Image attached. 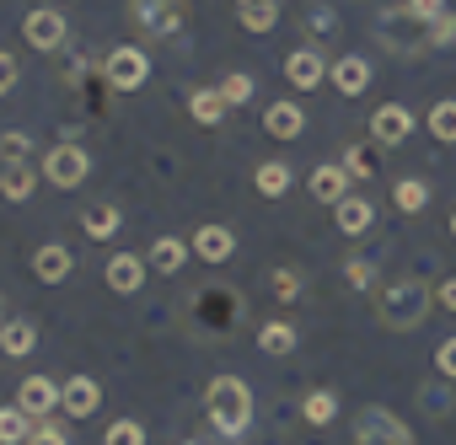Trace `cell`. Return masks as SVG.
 Returning <instances> with one entry per match:
<instances>
[{"label": "cell", "instance_id": "obj_1", "mask_svg": "<svg viewBox=\"0 0 456 445\" xmlns=\"http://www.w3.org/2000/svg\"><path fill=\"white\" fill-rule=\"evenodd\" d=\"M429 306H435V290L424 279H413V274H403V279H392V285L376 290V317L392 333H413L429 317Z\"/></svg>", "mask_w": 456, "mask_h": 445}, {"label": "cell", "instance_id": "obj_2", "mask_svg": "<svg viewBox=\"0 0 456 445\" xmlns=\"http://www.w3.org/2000/svg\"><path fill=\"white\" fill-rule=\"evenodd\" d=\"M204 413H209V424L225 440L248 434V424H253V392H248V381L242 376H215L204 386Z\"/></svg>", "mask_w": 456, "mask_h": 445}, {"label": "cell", "instance_id": "obj_3", "mask_svg": "<svg viewBox=\"0 0 456 445\" xmlns=\"http://www.w3.org/2000/svg\"><path fill=\"white\" fill-rule=\"evenodd\" d=\"M129 28L151 44H167L188 28V0H129Z\"/></svg>", "mask_w": 456, "mask_h": 445}, {"label": "cell", "instance_id": "obj_4", "mask_svg": "<svg viewBox=\"0 0 456 445\" xmlns=\"http://www.w3.org/2000/svg\"><path fill=\"white\" fill-rule=\"evenodd\" d=\"M354 445H413V429L392 408L370 402V408L354 413Z\"/></svg>", "mask_w": 456, "mask_h": 445}, {"label": "cell", "instance_id": "obj_5", "mask_svg": "<svg viewBox=\"0 0 456 445\" xmlns=\"http://www.w3.org/2000/svg\"><path fill=\"white\" fill-rule=\"evenodd\" d=\"M193 322H199L204 333H232V328L242 322V295H237V290H199Z\"/></svg>", "mask_w": 456, "mask_h": 445}, {"label": "cell", "instance_id": "obj_6", "mask_svg": "<svg viewBox=\"0 0 456 445\" xmlns=\"http://www.w3.org/2000/svg\"><path fill=\"white\" fill-rule=\"evenodd\" d=\"M145 76H151V60H145L134 44H124V49H113V54L102 60V81H108L113 92H134V86H145Z\"/></svg>", "mask_w": 456, "mask_h": 445}, {"label": "cell", "instance_id": "obj_7", "mask_svg": "<svg viewBox=\"0 0 456 445\" xmlns=\"http://www.w3.org/2000/svg\"><path fill=\"white\" fill-rule=\"evenodd\" d=\"M22 38H28L38 54H60V49H65V38H70V28H65V17H60L54 6H38V12H28Z\"/></svg>", "mask_w": 456, "mask_h": 445}, {"label": "cell", "instance_id": "obj_8", "mask_svg": "<svg viewBox=\"0 0 456 445\" xmlns=\"http://www.w3.org/2000/svg\"><path fill=\"white\" fill-rule=\"evenodd\" d=\"M86 172H92V161H86L81 145H54V150L44 156V177H49L54 188H81Z\"/></svg>", "mask_w": 456, "mask_h": 445}, {"label": "cell", "instance_id": "obj_9", "mask_svg": "<svg viewBox=\"0 0 456 445\" xmlns=\"http://www.w3.org/2000/svg\"><path fill=\"white\" fill-rule=\"evenodd\" d=\"M60 402H65V386H54L49 376H28V381L17 386V408L33 413V418H54Z\"/></svg>", "mask_w": 456, "mask_h": 445}, {"label": "cell", "instance_id": "obj_10", "mask_svg": "<svg viewBox=\"0 0 456 445\" xmlns=\"http://www.w3.org/2000/svg\"><path fill=\"white\" fill-rule=\"evenodd\" d=\"M408 129H413V113H408L403 102H387V108L370 113V140H376V145H403Z\"/></svg>", "mask_w": 456, "mask_h": 445}, {"label": "cell", "instance_id": "obj_11", "mask_svg": "<svg viewBox=\"0 0 456 445\" xmlns=\"http://www.w3.org/2000/svg\"><path fill=\"white\" fill-rule=\"evenodd\" d=\"M322 76H333V70H328V60H322L317 49H296V54L285 60V81H290L296 92H312V86H322Z\"/></svg>", "mask_w": 456, "mask_h": 445}, {"label": "cell", "instance_id": "obj_12", "mask_svg": "<svg viewBox=\"0 0 456 445\" xmlns=\"http://www.w3.org/2000/svg\"><path fill=\"white\" fill-rule=\"evenodd\" d=\"M145 285V258L140 253H113L108 258V290L113 295H140Z\"/></svg>", "mask_w": 456, "mask_h": 445}, {"label": "cell", "instance_id": "obj_13", "mask_svg": "<svg viewBox=\"0 0 456 445\" xmlns=\"http://www.w3.org/2000/svg\"><path fill=\"white\" fill-rule=\"evenodd\" d=\"M33 349H38V328L28 317H6V322H0V354H6V360H28Z\"/></svg>", "mask_w": 456, "mask_h": 445}, {"label": "cell", "instance_id": "obj_14", "mask_svg": "<svg viewBox=\"0 0 456 445\" xmlns=\"http://www.w3.org/2000/svg\"><path fill=\"white\" fill-rule=\"evenodd\" d=\"M70 269H76V258H70V247H60V242H44V247L33 253V274H38L44 285L70 279Z\"/></svg>", "mask_w": 456, "mask_h": 445}, {"label": "cell", "instance_id": "obj_15", "mask_svg": "<svg viewBox=\"0 0 456 445\" xmlns=\"http://www.w3.org/2000/svg\"><path fill=\"white\" fill-rule=\"evenodd\" d=\"M97 402H102V386H97L92 376H70V381H65V402H60V408H65L70 418H92Z\"/></svg>", "mask_w": 456, "mask_h": 445}, {"label": "cell", "instance_id": "obj_16", "mask_svg": "<svg viewBox=\"0 0 456 445\" xmlns=\"http://www.w3.org/2000/svg\"><path fill=\"white\" fill-rule=\"evenodd\" d=\"M349 182H354V177L344 172V161H338V166H317V172H312V198H317V204H344V198H349Z\"/></svg>", "mask_w": 456, "mask_h": 445}, {"label": "cell", "instance_id": "obj_17", "mask_svg": "<svg viewBox=\"0 0 456 445\" xmlns=\"http://www.w3.org/2000/svg\"><path fill=\"white\" fill-rule=\"evenodd\" d=\"M237 253V237L225 231V226H199V237H193V258H204V263H225Z\"/></svg>", "mask_w": 456, "mask_h": 445}, {"label": "cell", "instance_id": "obj_18", "mask_svg": "<svg viewBox=\"0 0 456 445\" xmlns=\"http://www.w3.org/2000/svg\"><path fill=\"white\" fill-rule=\"evenodd\" d=\"M333 209H338L333 220H338L344 237H365V231L376 226V204H370V198H344V204H333Z\"/></svg>", "mask_w": 456, "mask_h": 445}, {"label": "cell", "instance_id": "obj_19", "mask_svg": "<svg viewBox=\"0 0 456 445\" xmlns=\"http://www.w3.org/2000/svg\"><path fill=\"white\" fill-rule=\"evenodd\" d=\"M225 108H232V102L220 97V86H199V92L188 97V113H193V124H199V129H215V124L225 118Z\"/></svg>", "mask_w": 456, "mask_h": 445}, {"label": "cell", "instance_id": "obj_20", "mask_svg": "<svg viewBox=\"0 0 456 445\" xmlns=\"http://www.w3.org/2000/svg\"><path fill=\"white\" fill-rule=\"evenodd\" d=\"M118 226H124V214H118L113 204H92V209H81V231H86L92 242H108V237H118Z\"/></svg>", "mask_w": 456, "mask_h": 445}, {"label": "cell", "instance_id": "obj_21", "mask_svg": "<svg viewBox=\"0 0 456 445\" xmlns=\"http://www.w3.org/2000/svg\"><path fill=\"white\" fill-rule=\"evenodd\" d=\"M333 86H338L344 97H360V92L370 86V65H365L360 54H344V60L333 65Z\"/></svg>", "mask_w": 456, "mask_h": 445}, {"label": "cell", "instance_id": "obj_22", "mask_svg": "<svg viewBox=\"0 0 456 445\" xmlns=\"http://www.w3.org/2000/svg\"><path fill=\"white\" fill-rule=\"evenodd\" d=\"M264 129H269L274 140H296V134L306 129V118H301V108H296V102H269V113H264Z\"/></svg>", "mask_w": 456, "mask_h": 445}, {"label": "cell", "instance_id": "obj_23", "mask_svg": "<svg viewBox=\"0 0 456 445\" xmlns=\"http://www.w3.org/2000/svg\"><path fill=\"white\" fill-rule=\"evenodd\" d=\"M33 413H22V408H0V445H28L33 440Z\"/></svg>", "mask_w": 456, "mask_h": 445}, {"label": "cell", "instance_id": "obj_24", "mask_svg": "<svg viewBox=\"0 0 456 445\" xmlns=\"http://www.w3.org/2000/svg\"><path fill=\"white\" fill-rule=\"evenodd\" d=\"M253 188H258L264 198H280V193L290 188V166H285V161H264V166L253 172Z\"/></svg>", "mask_w": 456, "mask_h": 445}, {"label": "cell", "instance_id": "obj_25", "mask_svg": "<svg viewBox=\"0 0 456 445\" xmlns=\"http://www.w3.org/2000/svg\"><path fill=\"white\" fill-rule=\"evenodd\" d=\"M392 204H397L403 214H419V209L429 204V182H424V177H403V182L392 188Z\"/></svg>", "mask_w": 456, "mask_h": 445}, {"label": "cell", "instance_id": "obj_26", "mask_svg": "<svg viewBox=\"0 0 456 445\" xmlns=\"http://www.w3.org/2000/svg\"><path fill=\"white\" fill-rule=\"evenodd\" d=\"M237 17H242L248 33H269V28L280 22V6H274V0H242V12H237Z\"/></svg>", "mask_w": 456, "mask_h": 445}, {"label": "cell", "instance_id": "obj_27", "mask_svg": "<svg viewBox=\"0 0 456 445\" xmlns=\"http://www.w3.org/2000/svg\"><path fill=\"white\" fill-rule=\"evenodd\" d=\"M258 349L264 354H290L296 349V328L290 322H264L258 328Z\"/></svg>", "mask_w": 456, "mask_h": 445}, {"label": "cell", "instance_id": "obj_28", "mask_svg": "<svg viewBox=\"0 0 456 445\" xmlns=\"http://www.w3.org/2000/svg\"><path fill=\"white\" fill-rule=\"evenodd\" d=\"M28 193H33V172H28V166H0V198L22 204Z\"/></svg>", "mask_w": 456, "mask_h": 445}, {"label": "cell", "instance_id": "obj_29", "mask_svg": "<svg viewBox=\"0 0 456 445\" xmlns=\"http://www.w3.org/2000/svg\"><path fill=\"white\" fill-rule=\"evenodd\" d=\"M392 17H403V22H424V28H429V22L445 17V0H403Z\"/></svg>", "mask_w": 456, "mask_h": 445}, {"label": "cell", "instance_id": "obj_30", "mask_svg": "<svg viewBox=\"0 0 456 445\" xmlns=\"http://www.w3.org/2000/svg\"><path fill=\"white\" fill-rule=\"evenodd\" d=\"M183 258H188V253H183V242H177V237H161V242L151 247V263H156L161 274H177V269H183Z\"/></svg>", "mask_w": 456, "mask_h": 445}, {"label": "cell", "instance_id": "obj_31", "mask_svg": "<svg viewBox=\"0 0 456 445\" xmlns=\"http://www.w3.org/2000/svg\"><path fill=\"white\" fill-rule=\"evenodd\" d=\"M301 413H306V424H333V413H338V397H333V392H306Z\"/></svg>", "mask_w": 456, "mask_h": 445}, {"label": "cell", "instance_id": "obj_32", "mask_svg": "<svg viewBox=\"0 0 456 445\" xmlns=\"http://www.w3.org/2000/svg\"><path fill=\"white\" fill-rule=\"evenodd\" d=\"M429 134L445 140V145H456V102H435L429 108Z\"/></svg>", "mask_w": 456, "mask_h": 445}, {"label": "cell", "instance_id": "obj_33", "mask_svg": "<svg viewBox=\"0 0 456 445\" xmlns=\"http://www.w3.org/2000/svg\"><path fill=\"white\" fill-rule=\"evenodd\" d=\"M33 156V140L22 134V129H6V134H0V161H6V166H22Z\"/></svg>", "mask_w": 456, "mask_h": 445}, {"label": "cell", "instance_id": "obj_34", "mask_svg": "<svg viewBox=\"0 0 456 445\" xmlns=\"http://www.w3.org/2000/svg\"><path fill=\"white\" fill-rule=\"evenodd\" d=\"M220 97L232 102V108H242V102L253 97V76H248V70H232V76L220 81Z\"/></svg>", "mask_w": 456, "mask_h": 445}, {"label": "cell", "instance_id": "obj_35", "mask_svg": "<svg viewBox=\"0 0 456 445\" xmlns=\"http://www.w3.org/2000/svg\"><path fill=\"white\" fill-rule=\"evenodd\" d=\"M269 290H274V301H301V274L296 269H274L269 274Z\"/></svg>", "mask_w": 456, "mask_h": 445}, {"label": "cell", "instance_id": "obj_36", "mask_svg": "<svg viewBox=\"0 0 456 445\" xmlns=\"http://www.w3.org/2000/svg\"><path fill=\"white\" fill-rule=\"evenodd\" d=\"M301 22H306V33H312V38H333V28H338L328 6H306V12H301Z\"/></svg>", "mask_w": 456, "mask_h": 445}, {"label": "cell", "instance_id": "obj_37", "mask_svg": "<svg viewBox=\"0 0 456 445\" xmlns=\"http://www.w3.org/2000/svg\"><path fill=\"white\" fill-rule=\"evenodd\" d=\"M102 445H145V429H140L134 418H118V424L102 434Z\"/></svg>", "mask_w": 456, "mask_h": 445}, {"label": "cell", "instance_id": "obj_38", "mask_svg": "<svg viewBox=\"0 0 456 445\" xmlns=\"http://www.w3.org/2000/svg\"><path fill=\"white\" fill-rule=\"evenodd\" d=\"M344 172H349V177H376L370 150H365V145H349V150H344Z\"/></svg>", "mask_w": 456, "mask_h": 445}, {"label": "cell", "instance_id": "obj_39", "mask_svg": "<svg viewBox=\"0 0 456 445\" xmlns=\"http://www.w3.org/2000/svg\"><path fill=\"white\" fill-rule=\"evenodd\" d=\"M344 279H349L354 290H370V285H376V263H370V258H349V263H344Z\"/></svg>", "mask_w": 456, "mask_h": 445}, {"label": "cell", "instance_id": "obj_40", "mask_svg": "<svg viewBox=\"0 0 456 445\" xmlns=\"http://www.w3.org/2000/svg\"><path fill=\"white\" fill-rule=\"evenodd\" d=\"M424 38H429V44H440V49H445V44H456V12H445L440 22H429V28H424Z\"/></svg>", "mask_w": 456, "mask_h": 445}, {"label": "cell", "instance_id": "obj_41", "mask_svg": "<svg viewBox=\"0 0 456 445\" xmlns=\"http://www.w3.org/2000/svg\"><path fill=\"white\" fill-rule=\"evenodd\" d=\"M28 445H70V440H65V429H60L54 418H38V424H33V440H28Z\"/></svg>", "mask_w": 456, "mask_h": 445}, {"label": "cell", "instance_id": "obj_42", "mask_svg": "<svg viewBox=\"0 0 456 445\" xmlns=\"http://www.w3.org/2000/svg\"><path fill=\"white\" fill-rule=\"evenodd\" d=\"M435 370H440L445 381H456V338H440V349H435Z\"/></svg>", "mask_w": 456, "mask_h": 445}, {"label": "cell", "instance_id": "obj_43", "mask_svg": "<svg viewBox=\"0 0 456 445\" xmlns=\"http://www.w3.org/2000/svg\"><path fill=\"white\" fill-rule=\"evenodd\" d=\"M419 402H424V413H451V392H445V386H440V392H435V386H424V392H419Z\"/></svg>", "mask_w": 456, "mask_h": 445}, {"label": "cell", "instance_id": "obj_44", "mask_svg": "<svg viewBox=\"0 0 456 445\" xmlns=\"http://www.w3.org/2000/svg\"><path fill=\"white\" fill-rule=\"evenodd\" d=\"M12 86H17V60H12L6 49H0V97H6Z\"/></svg>", "mask_w": 456, "mask_h": 445}, {"label": "cell", "instance_id": "obj_45", "mask_svg": "<svg viewBox=\"0 0 456 445\" xmlns=\"http://www.w3.org/2000/svg\"><path fill=\"white\" fill-rule=\"evenodd\" d=\"M435 301H440V312H456V279H445V285L435 290Z\"/></svg>", "mask_w": 456, "mask_h": 445}, {"label": "cell", "instance_id": "obj_46", "mask_svg": "<svg viewBox=\"0 0 456 445\" xmlns=\"http://www.w3.org/2000/svg\"><path fill=\"white\" fill-rule=\"evenodd\" d=\"M451 237H456V214H451Z\"/></svg>", "mask_w": 456, "mask_h": 445}, {"label": "cell", "instance_id": "obj_47", "mask_svg": "<svg viewBox=\"0 0 456 445\" xmlns=\"http://www.w3.org/2000/svg\"><path fill=\"white\" fill-rule=\"evenodd\" d=\"M177 445H199V440H177Z\"/></svg>", "mask_w": 456, "mask_h": 445}, {"label": "cell", "instance_id": "obj_48", "mask_svg": "<svg viewBox=\"0 0 456 445\" xmlns=\"http://www.w3.org/2000/svg\"><path fill=\"white\" fill-rule=\"evenodd\" d=\"M0 322H6V317H0Z\"/></svg>", "mask_w": 456, "mask_h": 445}]
</instances>
